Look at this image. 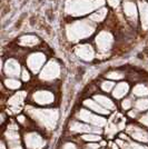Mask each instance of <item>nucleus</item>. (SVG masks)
<instances>
[{
	"label": "nucleus",
	"instance_id": "nucleus-1",
	"mask_svg": "<svg viewBox=\"0 0 148 149\" xmlns=\"http://www.w3.org/2000/svg\"><path fill=\"white\" fill-rule=\"evenodd\" d=\"M107 0H66L65 13L71 17L90 16L99 8L105 6Z\"/></svg>",
	"mask_w": 148,
	"mask_h": 149
},
{
	"label": "nucleus",
	"instance_id": "nucleus-2",
	"mask_svg": "<svg viewBox=\"0 0 148 149\" xmlns=\"http://www.w3.org/2000/svg\"><path fill=\"white\" fill-rule=\"evenodd\" d=\"M96 30V24L90 19H79L68 24L66 27V36L71 42H78L80 40L90 37Z\"/></svg>",
	"mask_w": 148,
	"mask_h": 149
},
{
	"label": "nucleus",
	"instance_id": "nucleus-3",
	"mask_svg": "<svg viewBox=\"0 0 148 149\" xmlns=\"http://www.w3.org/2000/svg\"><path fill=\"white\" fill-rule=\"evenodd\" d=\"M27 111L35 121L47 129H54L59 118V112L56 109H38L27 107Z\"/></svg>",
	"mask_w": 148,
	"mask_h": 149
},
{
	"label": "nucleus",
	"instance_id": "nucleus-4",
	"mask_svg": "<svg viewBox=\"0 0 148 149\" xmlns=\"http://www.w3.org/2000/svg\"><path fill=\"white\" fill-rule=\"evenodd\" d=\"M60 74V65L58 62L51 59L50 61H48L45 67L41 69L40 71V74H39V78L41 80L45 81H50V80H54L56 78H58Z\"/></svg>",
	"mask_w": 148,
	"mask_h": 149
},
{
	"label": "nucleus",
	"instance_id": "nucleus-5",
	"mask_svg": "<svg viewBox=\"0 0 148 149\" xmlns=\"http://www.w3.org/2000/svg\"><path fill=\"white\" fill-rule=\"evenodd\" d=\"M95 42H96V46H97V48H98L100 52H107L112 47L114 36L111 35L109 31L103 30L96 36Z\"/></svg>",
	"mask_w": 148,
	"mask_h": 149
},
{
	"label": "nucleus",
	"instance_id": "nucleus-6",
	"mask_svg": "<svg viewBox=\"0 0 148 149\" xmlns=\"http://www.w3.org/2000/svg\"><path fill=\"white\" fill-rule=\"evenodd\" d=\"M77 118L85 121V123L94 125L96 127H103L107 123L105 118L96 116V115H94V113H91V112L86 110V109H80L79 111L77 112Z\"/></svg>",
	"mask_w": 148,
	"mask_h": 149
},
{
	"label": "nucleus",
	"instance_id": "nucleus-7",
	"mask_svg": "<svg viewBox=\"0 0 148 149\" xmlns=\"http://www.w3.org/2000/svg\"><path fill=\"white\" fill-rule=\"evenodd\" d=\"M46 61V56L43 52H32L27 58V66L34 74H37L40 69L43 68V63Z\"/></svg>",
	"mask_w": 148,
	"mask_h": 149
},
{
	"label": "nucleus",
	"instance_id": "nucleus-8",
	"mask_svg": "<svg viewBox=\"0 0 148 149\" xmlns=\"http://www.w3.org/2000/svg\"><path fill=\"white\" fill-rule=\"evenodd\" d=\"M75 55L84 61H91L95 58V50L91 45L81 44L75 48Z\"/></svg>",
	"mask_w": 148,
	"mask_h": 149
},
{
	"label": "nucleus",
	"instance_id": "nucleus-9",
	"mask_svg": "<svg viewBox=\"0 0 148 149\" xmlns=\"http://www.w3.org/2000/svg\"><path fill=\"white\" fill-rule=\"evenodd\" d=\"M32 100L38 105H50L54 102L55 96L51 91L48 90H38L32 95Z\"/></svg>",
	"mask_w": 148,
	"mask_h": 149
},
{
	"label": "nucleus",
	"instance_id": "nucleus-10",
	"mask_svg": "<svg viewBox=\"0 0 148 149\" xmlns=\"http://www.w3.org/2000/svg\"><path fill=\"white\" fill-rule=\"evenodd\" d=\"M123 10L125 16L129 19L130 21H134V22L137 21L138 16H139V10H138V7L134 1L125 0L123 2Z\"/></svg>",
	"mask_w": 148,
	"mask_h": 149
},
{
	"label": "nucleus",
	"instance_id": "nucleus-11",
	"mask_svg": "<svg viewBox=\"0 0 148 149\" xmlns=\"http://www.w3.org/2000/svg\"><path fill=\"white\" fill-rule=\"evenodd\" d=\"M3 72L9 78H16L20 74V63L16 59H8L3 65Z\"/></svg>",
	"mask_w": 148,
	"mask_h": 149
},
{
	"label": "nucleus",
	"instance_id": "nucleus-12",
	"mask_svg": "<svg viewBox=\"0 0 148 149\" xmlns=\"http://www.w3.org/2000/svg\"><path fill=\"white\" fill-rule=\"evenodd\" d=\"M25 143L27 148L40 149L43 145V140L36 132H28L25 135Z\"/></svg>",
	"mask_w": 148,
	"mask_h": 149
},
{
	"label": "nucleus",
	"instance_id": "nucleus-13",
	"mask_svg": "<svg viewBox=\"0 0 148 149\" xmlns=\"http://www.w3.org/2000/svg\"><path fill=\"white\" fill-rule=\"evenodd\" d=\"M127 132L131 136V138H134L138 141L148 143V131L142 128H139L137 126H129L127 128Z\"/></svg>",
	"mask_w": 148,
	"mask_h": 149
},
{
	"label": "nucleus",
	"instance_id": "nucleus-14",
	"mask_svg": "<svg viewBox=\"0 0 148 149\" xmlns=\"http://www.w3.org/2000/svg\"><path fill=\"white\" fill-rule=\"evenodd\" d=\"M27 97L26 91H19L16 95H13L10 99L8 100V105L11 107L13 112H19L21 109V106L24 104V100Z\"/></svg>",
	"mask_w": 148,
	"mask_h": 149
},
{
	"label": "nucleus",
	"instance_id": "nucleus-15",
	"mask_svg": "<svg viewBox=\"0 0 148 149\" xmlns=\"http://www.w3.org/2000/svg\"><path fill=\"white\" fill-rule=\"evenodd\" d=\"M70 130L75 132H86V134H100L101 129L100 128H94L88 125H84L80 123L74 121L70 124Z\"/></svg>",
	"mask_w": 148,
	"mask_h": 149
},
{
	"label": "nucleus",
	"instance_id": "nucleus-16",
	"mask_svg": "<svg viewBox=\"0 0 148 149\" xmlns=\"http://www.w3.org/2000/svg\"><path fill=\"white\" fill-rule=\"evenodd\" d=\"M138 10H139V18L140 24L145 30H148V2L145 0H140L138 2Z\"/></svg>",
	"mask_w": 148,
	"mask_h": 149
},
{
	"label": "nucleus",
	"instance_id": "nucleus-17",
	"mask_svg": "<svg viewBox=\"0 0 148 149\" xmlns=\"http://www.w3.org/2000/svg\"><path fill=\"white\" fill-rule=\"evenodd\" d=\"M6 139L10 149H21V145L19 141V135L16 129H8L6 132Z\"/></svg>",
	"mask_w": 148,
	"mask_h": 149
},
{
	"label": "nucleus",
	"instance_id": "nucleus-18",
	"mask_svg": "<svg viewBox=\"0 0 148 149\" xmlns=\"http://www.w3.org/2000/svg\"><path fill=\"white\" fill-rule=\"evenodd\" d=\"M129 91V85L127 82H120L115 86L112 90V97L116 99H121L124 98Z\"/></svg>",
	"mask_w": 148,
	"mask_h": 149
},
{
	"label": "nucleus",
	"instance_id": "nucleus-19",
	"mask_svg": "<svg viewBox=\"0 0 148 149\" xmlns=\"http://www.w3.org/2000/svg\"><path fill=\"white\" fill-rule=\"evenodd\" d=\"M84 105L86 106L87 108H89L90 110H94L95 112H98L101 115H108L109 113V110H107L101 105H99L95 99H86L84 101Z\"/></svg>",
	"mask_w": 148,
	"mask_h": 149
},
{
	"label": "nucleus",
	"instance_id": "nucleus-20",
	"mask_svg": "<svg viewBox=\"0 0 148 149\" xmlns=\"http://www.w3.org/2000/svg\"><path fill=\"white\" fill-rule=\"evenodd\" d=\"M107 13H108V9L105 6L99 8L98 10H96L95 13H93L88 18L90 19L91 21H94L95 24H99V22H103L105 18L107 17Z\"/></svg>",
	"mask_w": 148,
	"mask_h": 149
},
{
	"label": "nucleus",
	"instance_id": "nucleus-21",
	"mask_svg": "<svg viewBox=\"0 0 148 149\" xmlns=\"http://www.w3.org/2000/svg\"><path fill=\"white\" fill-rule=\"evenodd\" d=\"M94 99L96 100L99 105H101L104 108H106L107 110H115V108H116V105L114 104V101H112L110 98L106 97V96L97 95V96H95Z\"/></svg>",
	"mask_w": 148,
	"mask_h": 149
},
{
	"label": "nucleus",
	"instance_id": "nucleus-22",
	"mask_svg": "<svg viewBox=\"0 0 148 149\" xmlns=\"http://www.w3.org/2000/svg\"><path fill=\"white\" fill-rule=\"evenodd\" d=\"M39 44V38L34 35H25L19 39V45L24 47H34Z\"/></svg>",
	"mask_w": 148,
	"mask_h": 149
},
{
	"label": "nucleus",
	"instance_id": "nucleus-23",
	"mask_svg": "<svg viewBox=\"0 0 148 149\" xmlns=\"http://www.w3.org/2000/svg\"><path fill=\"white\" fill-rule=\"evenodd\" d=\"M133 95L136 96V97H140V98L147 97L148 87L144 84H138V85H136L135 87L133 88Z\"/></svg>",
	"mask_w": 148,
	"mask_h": 149
},
{
	"label": "nucleus",
	"instance_id": "nucleus-24",
	"mask_svg": "<svg viewBox=\"0 0 148 149\" xmlns=\"http://www.w3.org/2000/svg\"><path fill=\"white\" fill-rule=\"evenodd\" d=\"M117 143L119 145H121V148L123 149H148V147L146 146H142V145H138V143H124L123 140H120V139H118Z\"/></svg>",
	"mask_w": 148,
	"mask_h": 149
},
{
	"label": "nucleus",
	"instance_id": "nucleus-25",
	"mask_svg": "<svg viewBox=\"0 0 148 149\" xmlns=\"http://www.w3.org/2000/svg\"><path fill=\"white\" fill-rule=\"evenodd\" d=\"M135 108L137 111H145L148 109V98H140L135 102Z\"/></svg>",
	"mask_w": 148,
	"mask_h": 149
},
{
	"label": "nucleus",
	"instance_id": "nucleus-26",
	"mask_svg": "<svg viewBox=\"0 0 148 149\" xmlns=\"http://www.w3.org/2000/svg\"><path fill=\"white\" fill-rule=\"evenodd\" d=\"M5 85H6L7 88H9V89H18L20 88L21 86V84H20V81L17 80L16 78H8L5 80Z\"/></svg>",
	"mask_w": 148,
	"mask_h": 149
},
{
	"label": "nucleus",
	"instance_id": "nucleus-27",
	"mask_svg": "<svg viewBox=\"0 0 148 149\" xmlns=\"http://www.w3.org/2000/svg\"><path fill=\"white\" fill-rule=\"evenodd\" d=\"M114 88H115V82L114 81L105 80L101 82V89L105 93H110V91L114 90Z\"/></svg>",
	"mask_w": 148,
	"mask_h": 149
},
{
	"label": "nucleus",
	"instance_id": "nucleus-28",
	"mask_svg": "<svg viewBox=\"0 0 148 149\" xmlns=\"http://www.w3.org/2000/svg\"><path fill=\"white\" fill-rule=\"evenodd\" d=\"M125 74L120 71H110L108 74H106V78L111 79V80H119V79H123Z\"/></svg>",
	"mask_w": 148,
	"mask_h": 149
},
{
	"label": "nucleus",
	"instance_id": "nucleus-29",
	"mask_svg": "<svg viewBox=\"0 0 148 149\" xmlns=\"http://www.w3.org/2000/svg\"><path fill=\"white\" fill-rule=\"evenodd\" d=\"M82 139L86 140V141L96 143V141L101 140V137L99 136V135H96V134H87V135H84V136H82Z\"/></svg>",
	"mask_w": 148,
	"mask_h": 149
},
{
	"label": "nucleus",
	"instance_id": "nucleus-30",
	"mask_svg": "<svg viewBox=\"0 0 148 149\" xmlns=\"http://www.w3.org/2000/svg\"><path fill=\"white\" fill-rule=\"evenodd\" d=\"M131 106H133V101L130 98H127V99H124L121 101V108H123L124 110H128L131 108Z\"/></svg>",
	"mask_w": 148,
	"mask_h": 149
},
{
	"label": "nucleus",
	"instance_id": "nucleus-31",
	"mask_svg": "<svg viewBox=\"0 0 148 149\" xmlns=\"http://www.w3.org/2000/svg\"><path fill=\"white\" fill-rule=\"evenodd\" d=\"M121 2V0H107V3L112 8H116L119 6V3Z\"/></svg>",
	"mask_w": 148,
	"mask_h": 149
},
{
	"label": "nucleus",
	"instance_id": "nucleus-32",
	"mask_svg": "<svg viewBox=\"0 0 148 149\" xmlns=\"http://www.w3.org/2000/svg\"><path fill=\"white\" fill-rule=\"evenodd\" d=\"M21 77H22V80L28 81L30 79V74L27 71V69H22V72H21Z\"/></svg>",
	"mask_w": 148,
	"mask_h": 149
},
{
	"label": "nucleus",
	"instance_id": "nucleus-33",
	"mask_svg": "<svg viewBox=\"0 0 148 149\" xmlns=\"http://www.w3.org/2000/svg\"><path fill=\"white\" fill-rule=\"evenodd\" d=\"M139 121H140L142 125H145V126H147V127H148V112L146 113V115H144V116H142V117H140Z\"/></svg>",
	"mask_w": 148,
	"mask_h": 149
},
{
	"label": "nucleus",
	"instance_id": "nucleus-34",
	"mask_svg": "<svg viewBox=\"0 0 148 149\" xmlns=\"http://www.w3.org/2000/svg\"><path fill=\"white\" fill-rule=\"evenodd\" d=\"M62 149H77V147L75 146L74 143H67L65 146H64V148Z\"/></svg>",
	"mask_w": 148,
	"mask_h": 149
},
{
	"label": "nucleus",
	"instance_id": "nucleus-35",
	"mask_svg": "<svg viewBox=\"0 0 148 149\" xmlns=\"http://www.w3.org/2000/svg\"><path fill=\"white\" fill-rule=\"evenodd\" d=\"M99 146L98 143H88L87 145V148H89V149H99Z\"/></svg>",
	"mask_w": 148,
	"mask_h": 149
},
{
	"label": "nucleus",
	"instance_id": "nucleus-36",
	"mask_svg": "<svg viewBox=\"0 0 148 149\" xmlns=\"http://www.w3.org/2000/svg\"><path fill=\"white\" fill-rule=\"evenodd\" d=\"M18 121L19 123H21V124H25L26 123V118L24 117V116H18Z\"/></svg>",
	"mask_w": 148,
	"mask_h": 149
},
{
	"label": "nucleus",
	"instance_id": "nucleus-37",
	"mask_svg": "<svg viewBox=\"0 0 148 149\" xmlns=\"http://www.w3.org/2000/svg\"><path fill=\"white\" fill-rule=\"evenodd\" d=\"M105 145H106V143H105V141H103V143H100V146H105Z\"/></svg>",
	"mask_w": 148,
	"mask_h": 149
},
{
	"label": "nucleus",
	"instance_id": "nucleus-38",
	"mask_svg": "<svg viewBox=\"0 0 148 149\" xmlns=\"http://www.w3.org/2000/svg\"><path fill=\"white\" fill-rule=\"evenodd\" d=\"M1 148H2V149H5V145H3V143H2V145H1Z\"/></svg>",
	"mask_w": 148,
	"mask_h": 149
},
{
	"label": "nucleus",
	"instance_id": "nucleus-39",
	"mask_svg": "<svg viewBox=\"0 0 148 149\" xmlns=\"http://www.w3.org/2000/svg\"><path fill=\"white\" fill-rule=\"evenodd\" d=\"M87 149H89V148H87Z\"/></svg>",
	"mask_w": 148,
	"mask_h": 149
},
{
	"label": "nucleus",
	"instance_id": "nucleus-40",
	"mask_svg": "<svg viewBox=\"0 0 148 149\" xmlns=\"http://www.w3.org/2000/svg\"><path fill=\"white\" fill-rule=\"evenodd\" d=\"M147 2H148V0H147Z\"/></svg>",
	"mask_w": 148,
	"mask_h": 149
}]
</instances>
